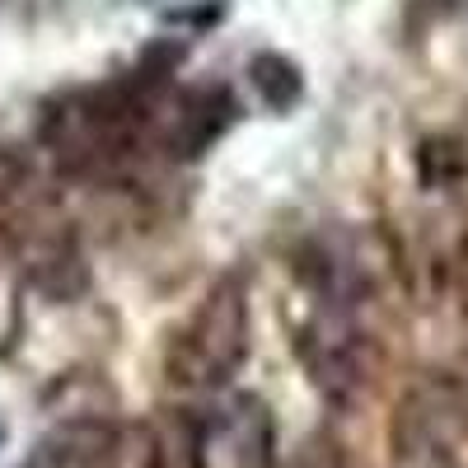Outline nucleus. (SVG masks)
I'll list each match as a JSON object with an SVG mask.
<instances>
[{
	"instance_id": "f257e3e1",
	"label": "nucleus",
	"mask_w": 468,
	"mask_h": 468,
	"mask_svg": "<svg viewBox=\"0 0 468 468\" xmlns=\"http://www.w3.org/2000/svg\"><path fill=\"white\" fill-rule=\"evenodd\" d=\"M249 80H253V90L262 94L267 108H291L300 99V70L286 57H277V52L253 57L249 61Z\"/></svg>"
}]
</instances>
